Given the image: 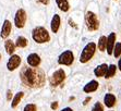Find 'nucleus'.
Wrapping results in <instances>:
<instances>
[{
	"label": "nucleus",
	"mask_w": 121,
	"mask_h": 111,
	"mask_svg": "<svg viewBox=\"0 0 121 111\" xmlns=\"http://www.w3.org/2000/svg\"><path fill=\"white\" fill-rule=\"evenodd\" d=\"M116 33H110L109 36L107 37V44H106V49H107L108 55H112L113 46L116 44Z\"/></svg>",
	"instance_id": "nucleus-9"
},
{
	"label": "nucleus",
	"mask_w": 121,
	"mask_h": 111,
	"mask_svg": "<svg viewBox=\"0 0 121 111\" xmlns=\"http://www.w3.org/2000/svg\"><path fill=\"white\" fill-rule=\"evenodd\" d=\"M60 24H61V19H60L59 14H55L50 23V27L52 33H58V31L60 28Z\"/></svg>",
	"instance_id": "nucleus-12"
},
{
	"label": "nucleus",
	"mask_w": 121,
	"mask_h": 111,
	"mask_svg": "<svg viewBox=\"0 0 121 111\" xmlns=\"http://www.w3.org/2000/svg\"><path fill=\"white\" fill-rule=\"evenodd\" d=\"M56 3L62 12H68L70 10V4L68 2V0H56Z\"/></svg>",
	"instance_id": "nucleus-17"
},
{
	"label": "nucleus",
	"mask_w": 121,
	"mask_h": 111,
	"mask_svg": "<svg viewBox=\"0 0 121 111\" xmlns=\"http://www.w3.org/2000/svg\"><path fill=\"white\" fill-rule=\"evenodd\" d=\"M42 59L37 53H31L27 57V63L30 67H39Z\"/></svg>",
	"instance_id": "nucleus-11"
},
{
	"label": "nucleus",
	"mask_w": 121,
	"mask_h": 111,
	"mask_svg": "<svg viewBox=\"0 0 121 111\" xmlns=\"http://www.w3.org/2000/svg\"><path fill=\"white\" fill-rule=\"evenodd\" d=\"M23 97H24V93H23V92H19L17 94H15L13 100H12V103H11V107H12V108H15V107H17V106L20 103V101L22 100Z\"/></svg>",
	"instance_id": "nucleus-19"
},
{
	"label": "nucleus",
	"mask_w": 121,
	"mask_h": 111,
	"mask_svg": "<svg viewBox=\"0 0 121 111\" xmlns=\"http://www.w3.org/2000/svg\"><path fill=\"white\" fill-rule=\"evenodd\" d=\"M112 55L115 58H119L121 56V43H116L113 46V50H112Z\"/></svg>",
	"instance_id": "nucleus-22"
},
{
	"label": "nucleus",
	"mask_w": 121,
	"mask_h": 111,
	"mask_svg": "<svg viewBox=\"0 0 121 111\" xmlns=\"http://www.w3.org/2000/svg\"><path fill=\"white\" fill-rule=\"evenodd\" d=\"M11 30H12L11 22H10L9 20H6V21L3 22L2 28H1V33H0V36H1V38H4V39H6L7 37L10 35V33H11Z\"/></svg>",
	"instance_id": "nucleus-10"
},
{
	"label": "nucleus",
	"mask_w": 121,
	"mask_h": 111,
	"mask_svg": "<svg viewBox=\"0 0 121 111\" xmlns=\"http://www.w3.org/2000/svg\"><path fill=\"white\" fill-rule=\"evenodd\" d=\"M73 62H74V55L71 50H65V51H63V52L59 56V58H58V63L61 64V65L70 67V65H72Z\"/></svg>",
	"instance_id": "nucleus-5"
},
{
	"label": "nucleus",
	"mask_w": 121,
	"mask_h": 111,
	"mask_svg": "<svg viewBox=\"0 0 121 111\" xmlns=\"http://www.w3.org/2000/svg\"><path fill=\"white\" fill-rule=\"evenodd\" d=\"M116 72H117V67H116L115 64H110L109 67H108L107 72H106V74H105L104 77L111 78L112 76H115V75H116Z\"/></svg>",
	"instance_id": "nucleus-18"
},
{
	"label": "nucleus",
	"mask_w": 121,
	"mask_h": 111,
	"mask_svg": "<svg viewBox=\"0 0 121 111\" xmlns=\"http://www.w3.org/2000/svg\"><path fill=\"white\" fill-rule=\"evenodd\" d=\"M69 23H70V25H71V26H73L74 28H78V26H76L75 23H74L73 21H72V19H69Z\"/></svg>",
	"instance_id": "nucleus-27"
},
{
	"label": "nucleus",
	"mask_w": 121,
	"mask_h": 111,
	"mask_svg": "<svg viewBox=\"0 0 121 111\" xmlns=\"http://www.w3.org/2000/svg\"><path fill=\"white\" fill-rule=\"evenodd\" d=\"M21 64V58L20 56L17 55H11L10 59H9L8 63H7V68H8L9 71H14L15 69L20 67Z\"/></svg>",
	"instance_id": "nucleus-8"
},
{
	"label": "nucleus",
	"mask_w": 121,
	"mask_h": 111,
	"mask_svg": "<svg viewBox=\"0 0 121 111\" xmlns=\"http://www.w3.org/2000/svg\"><path fill=\"white\" fill-rule=\"evenodd\" d=\"M117 68H119V70L121 71V58L119 59V62H118V65H117Z\"/></svg>",
	"instance_id": "nucleus-30"
},
{
	"label": "nucleus",
	"mask_w": 121,
	"mask_h": 111,
	"mask_svg": "<svg viewBox=\"0 0 121 111\" xmlns=\"http://www.w3.org/2000/svg\"><path fill=\"white\" fill-rule=\"evenodd\" d=\"M96 48H97V46H96L95 43H88L82 50L81 56H80V62L81 63H87L95 55Z\"/></svg>",
	"instance_id": "nucleus-3"
},
{
	"label": "nucleus",
	"mask_w": 121,
	"mask_h": 111,
	"mask_svg": "<svg viewBox=\"0 0 121 111\" xmlns=\"http://www.w3.org/2000/svg\"><path fill=\"white\" fill-rule=\"evenodd\" d=\"M0 60H1V53H0Z\"/></svg>",
	"instance_id": "nucleus-32"
},
{
	"label": "nucleus",
	"mask_w": 121,
	"mask_h": 111,
	"mask_svg": "<svg viewBox=\"0 0 121 111\" xmlns=\"http://www.w3.org/2000/svg\"><path fill=\"white\" fill-rule=\"evenodd\" d=\"M107 69H108V65L106 63L99 64L98 67L94 70V74H95L96 77H104L106 72H107Z\"/></svg>",
	"instance_id": "nucleus-13"
},
{
	"label": "nucleus",
	"mask_w": 121,
	"mask_h": 111,
	"mask_svg": "<svg viewBox=\"0 0 121 111\" xmlns=\"http://www.w3.org/2000/svg\"><path fill=\"white\" fill-rule=\"evenodd\" d=\"M4 48H6L7 53L13 55L14 51H15V44L12 42L11 39H7L6 42H4Z\"/></svg>",
	"instance_id": "nucleus-16"
},
{
	"label": "nucleus",
	"mask_w": 121,
	"mask_h": 111,
	"mask_svg": "<svg viewBox=\"0 0 121 111\" xmlns=\"http://www.w3.org/2000/svg\"><path fill=\"white\" fill-rule=\"evenodd\" d=\"M99 84L97 81H91L90 83H87L86 85L84 86V88H83V90H84L85 93H93V92H96L97 90V88H98Z\"/></svg>",
	"instance_id": "nucleus-14"
},
{
	"label": "nucleus",
	"mask_w": 121,
	"mask_h": 111,
	"mask_svg": "<svg viewBox=\"0 0 121 111\" xmlns=\"http://www.w3.org/2000/svg\"><path fill=\"white\" fill-rule=\"evenodd\" d=\"M85 24L88 31L95 32L99 28V20L94 12L87 11L85 13Z\"/></svg>",
	"instance_id": "nucleus-4"
},
{
	"label": "nucleus",
	"mask_w": 121,
	"mask_h": 111,
	"mask_svg": "<svg viewBox=\"0 0 121 111\" xmlns=\"http://www.w3.org/2000/svg\"><path fill=\"white\" fill-rule=\"evenodd\" d=\"M38 3H42L44 6H48L49 4V0H36Z\"/></svg>",
	"instance_id": "nucleus-25"
},
{
	"label": "nucleus",
	"mask_w": 121,
	"mask_h": 111,
	"mask_svg": "<svg viewBox=\"0 0 121 111\" xmlns=\"http://www.w3.org/2000/svg\"><path fill=\"white\" fill-rule=\"evenodd\" d=\"M104 102L108 108H112L116 105V96L112 94H106L104 97Z\"/></svg>",
	"instance_id": "nucleus-15"
},
{
	"label": "nucleus",
	"mask_w": 121,
	"mask_h": 111,
	"mask_svg": "<svg viewBox=\"0 0 121 111\" xmlns=\"http://www.w3.org/2000/svg\"><path fill=\"white\" fill-rule=\"evenodd\" d=\"M65 80V72L63 71V69H59L51 75L49 82H50L51 86L56 87V86H58V85H60Z\"/></svg>",
	"instance_id": "nucleus-7"
},
{
	"label": "nucleus",
	"mask_w": 121,
	"mask_h": 111,
	"mask_svg": "<svg viewBox=\"0 0 121 111\" xmlns=\"http://www.w3.org/2000/svg\"><path fill=\"white\" fill-rule=\"evenodd\" d=\"M11 98H12V93H11V90H8L7 92V99L11 100Z\"/></svg>",
	"instance_id": "nucleus-26"
},
{
	"label": "nucleus",
	"mask_w": 121,
	"mask_h": 111,
	"mask_svg": "<svg viewBox=\"0 0 121 111\" xmlns=\"http://www.w3.org/2000/svg\"><path fill=\"white\" fill-rule=\"evenodd\" d=\"M57 108H58V102H52V105H51V109L56 110Z\"/></svg>",
	"instance_id": "nucleus-28"
},
{
	"label": "nucleus",
	"mask_w": 121,
	"mask_h": 111,
	"mask_svg": "<svg viewBox=\"0 0 121 111\" xmlns=\"http://www.w3.org/2000/svg\"><path fill=\"white\" fill-rule=\"evenodd\" d=\"M88 101H91V97H87V98H86V99L84 100V102H83V105H87Z\"/></svg>",
	"instance_id": "nucleus-29"
},
{
	"label": "nucleus",
	"mask_w": 121,
	"mask_h": 111,
	"mask_svg": "<svg viewBox=\"0 0 121 111\" xmlns=\"http://www.w3.org/2000/svg\"><path fill=\"white\" fill-rule=\"evenodd\" d=\"M24 111H37L36 105H34V103H28V105L25 106Z\"/></svg>",
	"instance_id": "nucleus-23"
},
{
	"label": "nucleus",
	"mask_w": 121,
	"mask_h": 111,
	"mask_svg": "<svg viewBox=\"0 0 121 111\" xmlns=\"http://www.w3.org/2000/svg\"><path fill=\"white\" fill-rule=\"evenodd\" d=\"M61 111H72V109H71V108H69V107H68V108H65V109H63V110H61Z\"/></svg>",
	"instance_id": "nucleus-31"
},
{
	"label": "nucleus",
	"mask_w": 121,
	"mask_h": 111,
	"mask_svg": "<svg viewBox=\"0 0 121 111\" xmlns=\"http://www.w3.org/2000/svg\"><path fill=\"white\" fill-rule=\"evenodd\" d=\"M92 111H104V107L100 102H96L94 107L92 108Z\"/></svg>",
	"instance_id": "nucleus-24"
},
{
	"label": "nucleus",
	"mask_w": 121,
	"mask_h": 111,
	"mask_svg": "<svg viewBox=\"0 0 121 111\" xmlns=\"http://www.w3.org/2000/svg\"><path fill=\"white\" fill-rule=\"evenodd\" d=\"M27 46V39L23 36H19L17 38V42H15V47L19 48H25Z\"/></svg>",
	"instance_id": "nucleus-20"
},
{
	"label": "nucleus",
	"mask_w": 121,
	"mask_h": 111,
	"mask_svg": "<svg viewBox=\"0 0 121 111\" xmlns=\"http://www.w3.org/2000/svg\"><path fill=\"white\" fill-rule=\"evenodd\" d=\"M26 19H27V15H26L25 10L24 9H19L17 13H15V15H14V25L17 28H23L25 26Z\"/></svg>",
	"instance_id": "nucleus-6"
},
{
	"label": "nucleus",
	"mask_w": 121,
	"mask_h": 111,
	"mask_svg": "<svg viewBox=\"0 0 121 111\" xmlns=\"http://www.w3.org/2000/svg\"><path fill=\"white\" fill-rule=\"evenodd\" d=\"M106 44H107V37L100 36V38H99V40H98V45H96V46H98V49L103 52V51H105V49H106Z\"/></svg>",
	"instance_id": "nucleus-21"
},
{
	"label": "nucleus",
	"mask_w": 121,
	"mask_h": 111,
	"mask_svg": "<svg viewBox=\"0 0 121 111\" xmlns=\"http://www.w3.org/2000/svg\"><path fill=\"white\" fill-rule=\"evenodd\" d=\"M20 78L22 83L31 88H38L45 84V73L38 67H23L20 72Z\"/></svg>",
	"instance_id": "nucleus-1"
},
{
	"label": "nucleus",
	"mask_w": 121,
	"mask_h": 111,
	"mask_svg": "<svg viewBox=\"0 0 121 111\" xmlns=\"http://www.w3.org/2000/svg\"><path fill=\"white\" fill-rule=\"evenodd\" d=\"M32 38L37 44H45L50 42V35L48 31L43 26H37L32 32Z\"/></svg>",
	"instance_id": "nucleus-2"
}]
</instances>
